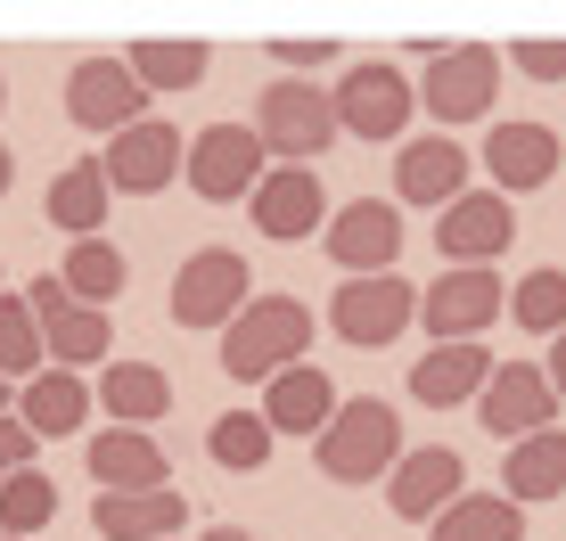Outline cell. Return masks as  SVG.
I'll return each mask as SVG.
<instances>
[{
    "instance_id": "1",
    "label": "cell",
    "mask_w": 566,
    "mask_h": 541,
    "mask_svg": "<svg viewBox=\"0 0 566 541\" xmlns=\"http://www.w3.org/2000/svg\"><path fill=\"white\" fill-rule=\"evenodd\" d=\"M312 459H321L328 485H386V468L402 459V411L386 394L337 402V418L312 435Z\"/></svg>"
},
{
    "instance_id": "2",
    "label": "cell",
    "mask_w": 566,
    "mask_h": 541,
    "mask_svg": "<svg viewBox=\"0 0 566 541\" xmlns=\"http://www.w3.org/2000/svg\"><path fill=\"white\" fill-rule=\"evenodd\" d=\"M419 83H411V99L436 115L443 131L460 140V124H484L501 99V50H484V42H419Z\"/></svg>"
},
{
    "instance_id": "3",
    "label": "cell",
    "mask_w": 566,
    "mask_h": 541,
    "mask_svg": "<svg viewBox=\"0 0 566 541\" xmlns=\"http://www.w3.org/2000/svg\"><path fill=\"white\" fill-rule=\"evenodd\" d=\"M312 344V304L304 296H247V312L222 328V370L239 385L280 378L287 361H304Z\"/></svg>"
},
{
    "instance_id": "4",
    "label": "cell",
    "mask_w": 566,
    "mask_h": 541,
    "mask_svg": "<svg viewBox=\"0 0 566 541\" xmlns=\"http://www.w3.org/2000/svg\"><path fill=\"white\" fill-rule=\"evenodd\" d=\"M247 131L263 140V157L312 165V157H328V140H337V107H328L321 83H296V74H280V83H263L255 124H247Z\"/></svg>"
},
{
    "instance_id": "5",
    "label": "cell",
    "mask_w": 566,
    "mask_h": 541,
    "mask_svg": "<svg viewBox=\"0 0 566 541\" xmlns=\"http://www.w3.org/2000/svg\"><path fill=\"white\" fill-rule=\"evenodd\" d=\"M247 296H255V270H247L239 246H198V255L172 270L165 312H172V328H230L247 312Z\"/></svg>"
},
{
    "instance_id": "6",
    "label": "cell",
    "mask_w": 566,
    "mask_h": 541,
    "mask_svg": "<svg viewBox=\"0 0 566 541\" xmlns=\"http://www.w3.org/2000/svg\"><path fill=\"white\" fill-rule=\"evenodd\" d=\"M411 320H419V287L402 279V270H378V279H337V287H328V328H337V344L378 353V344H395Z\"/></svg>"
},
{
    "instance_id": "7",
    "label": "cell",
    "mask_w": 566,
    "mask_h": 541,
    "mask_svg": "<svg viewBox=\"0 0 566 541\" xmlns=\"http://www.w3.org/2000/svg\"><path fill=\"white\" fill-rule=\"evenodd\" d=\"M328 107H337V131H354V140H402L411 131V83H402L386 57H354V66L337 74V91H328Z\"/></svg>"
},
{
    "instance_id": "8",
    "label": "cell",
    "mask_w": 566,
    "mask_h": 541,
    "mask_svg": "<svg viewBox=\"0 0 566 541\" xmlns=\"http://www.w3.org/2000/svg\"><path fill=\"white\" fill-rule=\"evenodd\" d=\"M402 205H386V198H354V205H337V214L321 222V246H328V263L345 270V279H378V270H395L402 263Z\"/></svg>"
},
{
    "instance_id": "9",
    "label": "cell",
    "mask_w": 566,
    "mask_h": 541,
    "mask_svg": "<svg viewBox=\"0 0 566 541\" xmlns=\"http://www.w3.org/2000/svg\"><path fill=\"white\" fill-rule=\"evenodd\" d=\"M99 181H107V198H115V189H124V198H156V189H172V181H181V131H172L165 115L124 124L99 148Z\"/></svg>"
},
{
    "instance_id": "10",
    "label": "cell",
    "mask_w": 566,
    "mask_h": 541,
    "mask_svg": "<svg viewBox=\"0 0 566 541\" xmlns=\"http://www.w3.org/2000/svg\"><path fill=\"white\" fill-rule=\"evenodd\" d=\"M25 312H33V337H42V361H50V370H74V378H83V361H107V344H115L107 312L66 304V287H57L50 270L25 287Z\"/></svg>"
},
{
    "instance_id": "11",
    "label": "cell",
    "mask_w": 566,
    "mask_h": 541,
    "mask_svg": "<svg viewBox=\"0 0 566 541\" xmlns=\"http://www.w3.org/2000/svg\"><path fill=\"white\" fill-rule=\"evenodd\" d=\"M255 165H263V140L247 124H206L198 140L181 148V172H189V189H198L206 205H239L247 189L263 181Z\"/></svg>"
},
{
    "instance_id": "12",
    "label": "cell",
    "mask_w": 566,
    "mask_h": 541,
    "mask_svg": "<svg viewBox=\"0 0 566 541\" xmlns=\"http://www.w3.org/2000/svg\"><path fill=\"white\" fill-rule=\"evenodd\" d=\"M476 418H484V435H501V443H525V435L558 427V394L542 385V361H493V378H484V394H476Z\"/></svg>"
},
{
    "instance_id": "13",
    "label": "cell",
    "mask_w": 566,
    "mask_h": 541,
    "mask_svg": "<svg viewBox=\"0 0 566 541\" xmlns=\"http://www.w3.org/2000/svg\"><path fill=\"white\" fill-rule=\"evenodd\" d=\"M517 238V214L510 198H493V189H468L436 214V246H443V270H493V255Z\"/></svg>"
},
{
    "instance_id": "14",
    "label": "cell",
    "mask_w": 566,
    "mask_h": 541,
    "mask_svg": "<svg viewBox=\"0 0 566 541\" xmlns=\"http://www.w3.org/2000/svg\"><path fill=\"white\" fill-rule=\"evenodd\" d=\"M419 320L436 344H476L501 320V279L493 270H443L436 287H419Z\"/></svg>"
},
{
    "instance_id": "15",
    "label": "cell",
    "mask_w": 566,
    "mask_h": 541,
    "mask_svg": "<svg viewBox=\"0 0 566 541\" xmlns=\"http://www.w3.org/2000/svg\"><path fill=\"white\" fill-rule=\"evenodd\" d=\"M558 157H566V140L551 124H493L476 165L493 172V198H534V189H551Z\"/></svg>"
},
{
    "instance_id": "16",
    "label": "cell",
    "mask_w": 566,
    "mask_h": 541,
    "mask_svg": "<svg viewBox=\"0 0 566 541\" xmlns=\"http://www.w3.org/2000/svg\"><path fill=\"white\" fill-rule=\"evenodd\" d=\"M460 492H468V459L452 452V443H427V452H402L395 468H386V509H395V517H411V526L443 517Z\"/></svg>"
},
{
    "instance_id": "17",
    "label": "cell",
    "mask_w": 566,
    "mask_h": 541,
    "mask_svg": "<svg viewBox=\"0 0 566 541\" xmlns=\"http://www.w3.org/2000/svg\"><path fill=\"white\" fill-rule=\"evenodd\" d=\"M247 205H255V230H263V238H280V246L321 238V222H328L321 172H312V165H271L263 181L247 189Z\"/></svg>"
},
{
    "instance_id": "18",
    "label": "cell",
    "mask_w": 566,
    "mask_h": 541,
    "mask_svg": "<svg viewBox=\"0 0 566 541\" xmlns=\"http://www.w3.org/2000/svg\"><path fill=\"white\" fill-rule=\"evenodd\" d=\"M66 115L83 131H107V140H115L124 124H140V115H148V91L124 74V57H83V66L66 74Z\"/></svg>"
},
{
    "instance_id": "19",
    "label": "cell",
    "mask_w": 566,
    "mask_h": 541,
    "mask_svg": "<svg viewBox=\"0 0 566 541\" xmlns=\"http://www.w3.org/2000/svg\"><path fill=\"white\" fill-rule=\"evenodd\" d=\"M468 172H476V157L452 140V131H427V140H402V165H395V205H452L468 198Z\"/></svg>"
},
{
    "instance_id": "20",
    "label": "cell",
    "mask_w": 566,
    "mask_h": 541,
    "mask_svg": "<svg viewBox=\"0 0 566 541\" xmlns=\"http://www.w3.org/2000/svg\"><path fill=\"white\" fill-rule=\"evenodd\" d=\"M263 427L271 435H321L337 418V385H328L321 361H287L280 378H263Z\"/></svg>"
},
{
    "instance_id": "21",
    "label": "cell",
    "mask_w": 566,
    "mask_h": 541,
    "mask_svg": "<svg viewBox=\"0 0 566 541\" xmlns=\"http://www.w3.org/2000/svg\"><path fill=\"white\" fill-rule=\"evenodd\" d=\"M165 476H172V459H165L156 435H140V427H99L91 435V485L99 492H165Z\"/></svg>"
},
{
    "instance_id": "22",
    "label": "cell",
    "mask_w": 566,
    "mask_h": 541,
    "mask_svg": "<svg viewBox=\"0 0 566 541\" xmlns=\"http://www.w3.org/2000/svg\"><path fill=\"white\" fill-rule=\"evenodd\" d=\"M484 378H493V353H484V344H427V353L411 361V402L460 411V402L484 394Z\"/></svg>"
},
{
    "instance_id": "23",
    "label": "cell",
    "mask_w": 566,
    "mask_h": 541,
    "mask_svg": "<svg viewBox=\"0 0 566 541\" xmlns=\"http://www.w3.org/2000/svg\"><path fill=\"white\" fill-rule=\"evenodd\" d=\"M91 411H107L115 427H156V418L172 411V378L156 370V361H107L99 385H91Z\"/></svg>"
},
{
    "instance_id": "24",
    "label": "cell",
    "mask_w": 566,
    "mask_h": 541,
    "mask_svg": "<svg viewBox=\"0 0 566 541\" xmlns=\"http://www.w3.org/2000/svg\"><path fill=\"white\" fill-rule=\"evenodd\" d=\"M91 526H99V541H181L189 500L181 492H99Z\"/></svg>"
},
{
    "instance_id": "25",
    "label": "cell",
    "mask_w": 566,
    "mask_h": 541,
    "mask_svg": "<svg viewBox=\"0 0 566 541\" xmlns=\"http://www.w3.org/2000/svg\"><path fill=\"white\" fill-rule=\"evenodd\" d=\"M83 418H91V385L74 370H42V378H25V394H17V427H25L33 443L74 435Z\"/></svg>"
},
{
    "instance_id": "26",
    "label": "cell",
    "mask_w": 566,
    "mask_h": 541,
    "mask_svg": "<svg viewBox=\"0 0 566 541\" xmlns=\"http://www.w3.org/2000/svg\"><path fill=\"white\" fill-rule=\"evenodd\" d=\"M50 279L66 287V304H83V312H107V304L124 296L132 263H124V246H107V238H74V246H66V263H57Z\"/></svg>"
},
{
    "instance_id": "27",
    "label": "cell",
    "mask_w": 566,
    "mask_h": 541,
    "mask_svg": "<svg viewBox=\"0 0 566 541\" xmlns=\"http://www.w3.org/2000/svg\"><path fill=\"white\" fill-rule=\"evenodd\" d=\"M566 492V427H542V435H525L510 443V459H501V500H558Z\"/></svg>"
},
{
    "instance_id": "28",
    "label": "cell",
    "mask_w": 566,
    "mask_h": 541,
    "mask_svg": "<svg viewBox=\"0 0 566 541\" xmlns=\"http://www.w3.org/2000/svg\"><path fill=\"white\" fill-rule=\"evenodd\" d=\"M206 66H213V50H206V42H165V33H148V42H132V50H124V74L148 91V99H172V91L206 83Z\"/></svg>"
},
{
    "instance_id": "29",
    "label": "cell",
    "mask_w": 566,
    "mask_h": 541,
    "mask_svg": "<svg viewBox=\"0 0 566 541\" xmlns=\"http://www.w3.org/2000/svg\"><path fill=\"white\" fill-rule=\"evenodd\" d=\"M50 230H66V238H99L107 230V181H99V157H83V165H66L50 181Z\"/></svg>"
},
{
    "instance_id": "30",
    "label": "cell",
    "mask_w": 566,
    "mask_h": 541,
    "mask_svg": "<svg viewBox=\"0 0 566 541\" xmlns=\"http://www.w3.org/2000/svg\"><path fill=\"white\" fill-rule=\"evenodd\" d=\"M436 541H525V509L501 492H460L443 517H427Z\"/></svg>"
},
{
    "instance_id": "31",
    "label": "cell",
    "mask_w": 566,
    "mask_h": 541,
    "mask_svg": "<svg viewBox=\"0 0 566 541\" xmlns=\"http://www.w3.org/2000/svg\"><path fill=\"white\" fill-rule=\"evenodd\" d=\"M501 312H510L525 337H558V328H566V270L558 263L525 270L517 287H501Z\"/></svg>"
},
{
    "instance_id": "32",
    "label": "cell",
    "mask_w": 566,
    "mask_h": 541,
    "mask_svg": "<svg viewBox=\"0 0 566 541\" xmlns=\"http://www.w3.org/2000/svg\"><path fill=\"white\" fill-rule=\"evenodd\" d=\"M271 443H280V435H271L255 411H222V418L206 427V452H213V468H230V476H255L263 459H271Z\"/></svg>"
},
{
    "instance_id": "33",
    "label": "cell",
    "mask_w": 566,
    "mask_h": 541,
    "mask_svg": "<svg viewBox=\"0 0 566 541\" xmlns=\"http://www.w3.org/2000/svg\"><path fill=\"white\" fill-rule=\"evenodd\" d=\"M57 517V485L42 468H17L9 485H0V541H33Z\"/></svg>"
},
{
    "instance_id": "34",
    "label": "cell",
    "mask_w": 566,
    "mask_h": 541,
    "mask_svg": "<svg viewBox=\"0 0 566 541\" xmlns=\"http://www.w3.org/2000/svg\"><path fill=\"white\" fill-rule=\"evenodd\" d=\"M42 370H50V361H42V337H33L25 296H0V378L25 385V378H42Z\"/></svg>"
},
{
    "instance_id": "35",
    "label": "cell",
    "mask_w": 566,
    "mask_h": 541,
    "mask_svg": "<svg viewBox=\"0 0 566 541\" xmlns=\"http://www.w3.org/2000/svg\"><path fill=\"white\" fill-rule=\"evenodd\" d=\"M510 66L525 74V83H566V42L534 33V42H517V50H510Z\"/></svg>"
},
{
    "instance_id": "36",
    "label": "cell",
    "mask_w": 566,
    "mask_h": 541,
    "mask_svg": "<svg viewBox=\"0 0 566 541\" xmlns=\"http://www.w3.org/2000/svg\"><path fill=\"white\" fill-rule=\"evenodd\" d=\"M271 66H287V74L304 83V74L337 66V42H328V33H321V42H271Z\"/></svg>"
},
{
    "instance_id": "37",
    "label": "cell",
    "mask_w": 566,
    "mask_h": 541,
    "mask_svg": "<svg viewBox=\"0 0 566 541\" xmlns=\"http://www.w3.org/2000/svg\"><path fill=\"white\" fill-rule=\"evenodd\" d=\"M33 452H42V443L17 427V411H9V418H0V485H9L17 468H33Z\"/></svg>"
},
{
    "instance_id": "38",
    "label": "cell",
    "mask_w": 566,
    "mask_h": 541,
    "mask_svg": "<svg viewBox=\"0 0 566 541\" xmlns=\"http://www.w3.org/2000/svg\"><path fill=\"white\" fill-rule=\"evenodd\" d=\"M542 385H551V394L566 402V328H558V337H551V361H542Z\"/></svg>"
},
{
    "instance_id": "39",
    "label": "cell",
    "mask_w": 566,
    "mask_h": 541,
    "mask_svg": "<svg viewBox=\"0 0 566 541\" xmlns=\"http://www.w3.org/2000/svg\"><path fill=\"white\" fill-rule=\"evenodd\" d=\"M198 541H255V533H247V526H206Z\"/></svg>"
},
{
    "instance_id": "40",
    "label": "cell",
    "mask_w": 566,
    "mask_h": 541,
    "mask_svg": "<svg viewBox=\"0 0 566 541\" xmlns=\"http://www.w3.org/2000/svg\"><path fill=\"white\" fill-rule=\"evenodd\" d=\"M9 189H17V157L0 148V198H9Z\"/></svg>"
},
{
    "instance_id": "41",
    "label": "cell",
    "mask_w": 566,
    "mask_h": 541,
    "mask_svg": "<svg viewBox=\"0 0 566 541\" xmlns=\"http://www.w3.org/2000/svg\"><path fill=\"white\" fill-rule=\"evenodd\" d=\"M0 418H9V378H0Z\"/></svg>"
},
{
    "instance_id": "42",
    "label": "cell",
    "mask_w": 566,
    "mask_h": 541,
    "mask_svg": "<svg viewBox=\"0 0 566 541\" xmlns=\"http://www.w3.org/2000/svg\"><path fill=\"white\" fill-rule=\"evenodd\" d=\"M0 107H9V74H0Z\"/></svg>"
}]
</instances>
